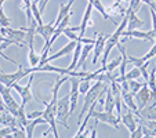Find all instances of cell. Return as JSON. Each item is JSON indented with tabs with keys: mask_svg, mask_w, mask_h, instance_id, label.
Wrapping results in <instances>:
<instances>
[{
	"mask_svg": "<svg viewBox=\"0 0 156 138\" xmlns=\"http://www.w3.org/2000/svg\"><path fill=\"white\" fill-rule=\"evenodd\" d=\"M109 87L108 83H104L101 80H95V83L90 87V90L87 91L84 94V101H83V108L80 111V115H79V124H80V120L84 118V115L87 113V111L90 109V106L93 105V102L97 101V98L102 94L104 91Z\"/></svg>",
	"mask_w": 156,
	"mask_h": 138,
	"instance_id": "cell-1",
	"label": "cell"
},
{
	"mask_svg": "<svg viewBox=\"0 0 156 138\" xmlns=\"http://www.w3.org/2000/svg\"><path fill=\"white\" fill-rule=\"evenodd\" d=\"M95 108H97V101L93 102V105L90 106V109H88L90 113H91V119H95V122H102V123H105V124H109V126H112L115 130H120V126H119V123H120V118L115 116L112 112L95 111Z\"/></svg>",
	"mask_w": 156,
	"mask_h": 138,
	"instance_id": "cell-2",
	"label": "cell"
},
{
	"mask_svg": "<svg viewBox=\"0 0 156 138\" xmlns=\"http://www.w3.org/2000/svg\"><path fill=\"white\" fill-rule=\"evenodd\" d=\"M28 75H32L30 68H24V65L18 64V69H17V72H14V73H4L3 71H0V83H3V84L11 87L12 83L20 82L21 79H24V77L28 76Z\"/></svg>",
	"mask_w": 156,
	"mask_h": 138,
	"instance_id": "cell-3",
	"label": "cell"
},
{
	"mask_svg": "<svg viewBox=\"0 0 156 138\" xmlns=\"http://www.w3.org/2000/svg\"><path fill=\"white\" fill-rule=\"evenodd\" d=\"M69 115H71V101H69V93H68L65 97H62L61 100L57 101V119L66 130H69V126L66 123V119H68Z\"/></svg>",
	"mask_w": 156,
	"mask_h": 138,
	"instance_id": "cell-4",
	"label": "cell"
},
{
	"mask_svg": "<svg viewBox=\"0 0 156 138\" xmlns=\"http://www.w3.org/2000/svg\"><path fill=\"white\" fill-rule=\"evenodd\" d=\"M0 33L3 36H6V37L11 39V40H14L15 43H17V46H20V47H22V46H25V39H27V30H25V28L22 27L21 29H11V28H0Z\"/></svg>",
	"mask_w": 156,
	"mask_h": 138,
	"instance_id": "cell-5",
	"label": "cell"
},
{
	"mask_svg": "<svg viewBox=\"0 0 156 138\" xmlns=\"http://www.w3.org/2000/svg\"><path fill=\"white\" fill-rule=\"evenodd\" d=\"M32 83H33V73L32 76L29 77V82L27 83L25 86H20L17 83H12L11 84V88L17 90V93L20 94V97L22 98V105H27L28 102L33 100V94H32Z\"/></svg>",
	"mask_w": 156,
	"mask_h": 138,
	"instance_id": "cell-6",
	"label": "cell"
},
{
	"mask_svg": "<svg viewBox=\"0 0 156 138\" xmlns=\"http://www.w3.org/2000/svg\"><path fill=\"white\" fill-rule=\"evenodd\" d=\"M122 37H136V39H142V40L151 41V43H155L156 41V33L153 30H126L124 29L122 32Z\"/></svg>",
	"mask_w": 156,
	"mask_h": 138,
	"instance_id": "cell-7",
	"label": "cell"
},
{
	"mask_svg": "<svg viewBox=\"0 0 156 138\" xmlns=\"http://www.w3.org/2000/svg\"><path fill=\"white\" fill-rule=\"evenodd\" d=\"M108 39V36L105 33H98L97 35V39H95V43H94V48H93V61H91V65H97L98 59L101 58L104 53V48H105V41Z\"/></svg>",
	"mask_w": 156,
	"mask_h": 138,
	"instance_id": "cell-8",
	"label": "cell"
},
{
	"mask_svg": "<svg viewBox=\"0 0 156 138\" xmlns=\"http://www.w3.org/2000/svg\"><path fill=\"white\" fill-rule=\"evenodd\" d=\"M136 100H137V104H138V109L144 108V106H147L149 102H152V91L148 87L147 83L140 88V91L136 94Z\"/></svg>",
	"mask_w": 156,
	"mask_h": 138,
	"instance_id": "cell-9",
	"label": "cell"
},
{
	"mask_svg": "<svg viewBox=\"0 0 156 138\" xmlns=\"http://www.w3.org/2000/svg\"><path fill=\"white\" fill-rule=\"evenodd\" d=\"M54 32H55V27H54V21L50 24H43V25H37L36 28V35H40L44 39V46H47L50 43L51 37H53Z\"/></svg>",
	"mask_w": 156,
	"mask_h": 138,
	"instance_id": "cell-10",
	"label": "cell"
},
{
	"mask_svg": "<svg viewBox=\"0 0 156 138\" xmlns=\"http://www.w3.org/2000/svg\"><path fill=\"white\" fill-rule=\"evenodd\" d=\"M75 47H76V41L71 40L68 44H66V46H64V47H62L59 51H57V53L53 54L51 57H47V58H46V61H44V65H46V64H50L51 61H55V59L61 58V57H65V55H68V54L73 53Z\"/></svg>",
	"mask_w": 156,
	"mask_h": 138,
	"instance_id": "cell-11",
	"label": "cell"
},
{
	"mask_svg": "<svg viewBox=\"0 0 156 138\" xmlns=\"http://www.w3.org/2000/svg\"><path fill=\"white\" fill-rule=\"evenodd\" d=\"M138 119H147V120H156V102H152L151 105H147L144 108L138 109L136 113Z\"/></svg>",
	"mask_w": 156,
	"mask_h": 138,
	"instance_id": "cell-12",
	"label": "cell"
},
{
	"mask_svg": "<svg viewBox=\"0 0 156 138\" xmlns=\"http://www.w3.org/2000/svg\"><path fill=\"white\" fill-rule=\"evenodd\" d=\"M120 122L127 127V129H129L130 133H133L134 130L137 129V126H138V118H137L136 113H134L131 109H130L126 115H122Z\"/></svg>",
	"mask_w": 156,
	"mask_h": 138,
	"instance_id": "cell-13",
	"label": "cell"
},
{
	"mask_svg": "<svg viewBox=\"0 0 156 138\" xmlns=\"http://www.w3.org/2000/svg\"><path fill=\"white\" fill-rule=\"evenodd\" d=\"M93 10H94V7H93V3H90L88 2L87 3V7H86L84 10V14H83V18H82V22H80V37H83L86 33V30H87L88 25H91V21H90V18H91V12Z\"/></svg>",
	"mask_w": 156,
	"mask_h": 138,
	"instance_id": "cell-14",
	"label": "cell"
},
{
	"mask_svg": "<svg viewBox=\"0 0 156 138\" xmlns=\"http://www.w3.org/2000/svg\"><path fill=\"white\" fill-rule=\"evenodd\" d=\"M95 43V41H94ZM94 43H86L83 44L82 47V53H80V58H79V62H77V68H82V71H86V59L88 58V55H90V53L93 51V48H94ZM76 68V69H77Z\"/></svg>",
	"mask_w": 156,
	"mask_h": 138,
	"instance_id": "cell-15",
	"label": "cell"
},
{
	"mask_svg": "<svg viewBox=\"0 0 156 138\" xmlns=\"http://www.w3.org/2000/svg\"><path fill=\"white\" fill-rule=\"evenodd\" d=\"M122 2L123 0H116L115 3L112 4V6H109L108 9H106V11H108V15H109V19L113 17H124V14H126V10L123 6H122Z\"/></svg>",
	"mask_w": 156,
	"mask_h": 138,
	"instance_id": "cell-16",
	"label": "cell"
},
{
	"mask_svg": "<svg viewBox=\"0 0 156 138\" xmlns=\"http://www.w3.org/2000/svg\"><path fill=\"white\" fill-rule=\"evenodd\" d=\"M126 12L129 14V22H127V30H133V29H138V28H141L142 25H144V21L140 19L138 17H137V12L131 11V10L127 9Z\"/></svg>",
	"mask_w": 156,
	"mask_h": 138,
	"instance_id": "cell-17",
	"label": "cell"
},
{
	"mask_svg": "<svg viewBox=\"0 0 156 138\" xmlns=\"http://www.w3.org/2000/svg\"><path fill=\"white\" fill-rule=\"evenodd\" d=\"M134 97H136V95L133 94L131 91H124V90H122V100H123V102L126 104L127 108L131 109L134 113H137V112H138V105L134 102Z\"/></svg>",
	"mask_w": 156,
	"mask_h": 138,
	"instance_id": "cell-18",
	"label": "cell"
},
{
	"mask_svg": "<svg viewBox=\"0 0 156 138\" xmlns=\"http://www.w3.org/2000/svg\"><path fill=\"white\" fill-rule=\"evenodd\" d=\"M73 3H75V0H69L68 4H61V6H59V11H58V14H57V18L54 19V27H57V25L71 12V7L73 6Z\"/></svg>",
	"mask_w": 156,
	"mask_h": 138,
	"instance_id": "cell-19",
	"label": "cell"
},
{
	"mask_svg": "<svg viewBox=\"0 0 156 138\" xmlns=\"http://www.w3.org/2000/svg\"><path fill=\"white\" fill-rule=\"evenodd\" d=\"M39 124H48V123H47V120H46L43 116L29 120V123L25 126V131H27V137H28V138L33 137V130H35V127L39 126Z\"/></svg>",
	"mask_w": 156,
	"mask_h": 138,
	"instance_id": "cell-20",
	"label": "cell"
},
{
	"mask_svg": "<svg viewBox=\"0 0 156 138\" xmlns=\"http://www.w3.org/2000/svg\"><path fill=\"white\" fill-rule=\"evenodd\" d=\"M82 47H83V43L82 40L76 41V47H75L73 50V57H72V62L71 65L68 66L69 71H76V68H77V62H79V58H80V53H82Z\"/></svg>",
	"mask_w": 156,
	"mask_h": 138,
	"instance_id": "cell-21",
	"label": "cell"
},
{
	"mask_svg": "<svg viewBox=\"0 0 156 138\" xmlns=\"http://www.w3.org/2000/svg\"><path fill=\"white\" fill-rule=\"evenodd\" d=\"M113 109H115V95L112 94L111 88L108 87L106 94H105V102H104V111L113 112Z\"/></svg>",
	"mask_w": 156,
	"mask_h": 138,
	"instance_id": "cell-22",
	"label": "cell"
},
{
	"mask_svg": "<svg viewBox=\"0 0 156 138\" xmlns=\"http://www.w3.org/2000/svg\"><path fill=\"white\" fill-rule=\"evenodd\" d=\"M40 59H41V55L36 54V51H35V48H33V46H30V47H29V53H28V62H29L30 68L37 66V65L40 64Z\"/></svg>",
	"mask_w": 156,
	"mask_h": 138,
	"instance_id": "cell-23",
	"label": "cell"
},
{
	"mask_svg": "<svg viewBox=\"0 0 156 138\" xmlns=\"http://www.w3.org/2000/svg\"><path fill=\"white\" fill-rule=\"evenodd\" d=\"M37 3H39V0H35V2H32V6H30V9H32V15H33V18L36 19L37 25H43L44 22H43V17H41L43 14H41L40 10H39Z\"/></svg>",
	"mask_w": 156,
	"mask_h": 138,
	"instance_id": "cell-24",
	"label": "cell"
},
{
	"mask_svg": "<svg viewBox=\"0 0 156 138\" xmlns=\"http://www.w3.org/2000/svg\"><path fill=\"white\" fill-rule=\"evenodd\" d=\"M141 76H142L141 69L137 68V66H134L131 71L126 72V75H124V80H137L138 77H141Z\"/></svg>",
	"mask_w": 156,
	"mask_h": 138,
	"instance_id": "cell-25",
	"label": "cell"
},
{
	"mask_svg": "<svg viewBox=\"0 0 156 138\" xmlns=\"http://www.w3.org/2000/svg\"><path fill=\"white\" fill-rule=\"evenodd\" d=\"M93 7L100 12L101 15L104 17V19H109V15H108V11H106L105 6L101 3V0H93Z\"/></svg>",
	"mask_w": 156,
	"mask_h": 138,
	"instance_id": "cell-26",
	"label": "cell"
},
{
	"mask_svg": "<svg viewBox=\"0 0 156 138\" xmlns=\"http://www.w3.org/2000/svg\"><path fill=\"white\" fill-rule=\"evenodd\" d=\"M76 30H80V28H65V30H64V33L62 35H65L68 39H71V40H75V41H77L79 40V36L76 35Z\"/></svg>",
	"mask_w": 156,
	"mask_h": 138,
	"instance_id": "cell-27",
	"label": "cell"
},
{
	"mask_svg": "<svg viewBox=\"0 0 156 138\" xmlns=\"http://www.w3.org/2000/svg\"><path fill=\"white\" fill-rule=\"evenodd\" d=\"M91 87V80H87V79H80L79 82V93L80 94L84 95L88 90Z\"/></svg>",
	"mask_w": 156,
	"mask_h": 138,
	"instance_id": "cell-28",
	"label": "cell"
},
{
	"mask_svg": "<svg viewBox=\"0 0 156 138\" xmlns=\"http://www.w3.org/2000/svg\"><path fill=\"white\" fill-rule=\"evenodd\" d=\"M145 83L151 88V91H156V68H153V71L149 73V77Z\"/></svg>",
	"mask_w": 156,
	"mask_h": 138,
	"instance_id": "cell-29",
	"label": "cell"
},
{
	"mask_svg": "<svg viewBox=\"0 0 156 138\" xmlns=\"http://www.w3.org/2000/svg\"><path fill=\"white\" fill-rule=\"evenodd\" d=\"M120 62H122V57H119V58H115L113 61L108 62V64L105 65L106 68V72H113L118 66H120Z\"/></svg>",
	"mask_w": 156,
	"mask_h": 138,
	"instance_id": "cell-30",
	"label": "cell"
},
{
	"mask_svg": "<svg viewBox=\"0 0 156 138\" xmlns=\"http://www.w3.org/2000/svg\"><path fill=\"white\" fill-rule=\"evenodd\" d=\"M144 84H141V83H138L137 80H129V88H130V91H131L133 94L136 95L137 93L140 91V88L142 87Z\"/></svg>",
	"mask_w": 156,
	"mask_h": 138,
	"instance_id": "cell-31",
	"label": "cell"
},
{
	"mask_svg": "<svg viewBox=\"0 0 156 138\" xmlns=\"http://www.w3.org/2000/svg\"><path fill=\"white\" fill-rule=\"evenodd\" d=\"M7 28V27H10V18L7 17L6 14H4V10H3V7L0 9V28Z\"/></svg>",
	"mask_w": 156,
	"mask_h": 138,
	"instance_id": "cell-32",
	"label": "cell"
},
{
	"mask_svg": "<svg viewBox=\"0 0 156 138\" xmlns=\"http://www.w3.org/2000/svg\"><path fill=\"white\" fill-rule=\"evenodd\" d=\"M130 137L131 138H142L144 137V131H142V123L138 120V126L133 133H130Z\"/></svg>",
	"mask_w": 156,
	"mask_h": 138,
	"instance_id": "cell-33",
	"label": "cell"
},
{
	"mask_svg": "<svg viewBox=\"0 0 156 138\" xmlns=\"http://www.w3.org/2000/svg\"><path fill=\"white\" fill-rule=\"evenodd\" d=\"M153 57H156V41L153 43V46H152V48H151L149 51H148L147 54H145L142 58L145 59V61H151V59L153 58Z\"/></svg>",
	"mask_w": 156,
	"mask_h": 138,
	"instance_id": "cell-34",
	"label": "cell"
},
{
	"mask_svg": "<svg viewBox=\"0 0 156 138\" xmlns=\"http://www.w3.org/2000/svg\"><path fill=\"white\" fill-rule=\"evenodd\" d=\"M11 137H14V138H24V137H27V131H25V130L17 129V130H14V131H12Z\"/></svg>",
	"mask_w": 156,
	"mask_h": 138,
	"instance_id": "cell-35",
	"label": "cell"
},
{
	"mask_svg": "<svg viewBox=\"0 0 156 138\" xmlns=\"http://www.w3.org/2000/svg\"><path fill=\"white\" fill-rule=\"evenodd\" d=\"M27 116H28V119H29V120H32V119H36V118L43 116V111H35V112H32V113H28Z\"/></svg>",
	"mask_w": 156,
	"mask_h": 138,
	"instance_id": "cell-36",
	"label": "cell"
},
{
	"mask_svg": "<svg viewBox=\"0 0 156 138\" xmlns=\"http://www.w3.org/2000/svg\"><path fill=\"white\" fill-rule=\"evenodd\" d=\"M6 111H7V106H6V104H4L2 94H0V113H2V112H6Z\"/></svg>",
	"mask_w": 156,
	"mask_h": 138,
	"instance_id": "cell-37",
	"label": "cell"
},
{
	"mask_svg": "<svg viewBox=\"0 0 156 138\" xmlns=\"http://www.w3.org/2000/svg\"><path fill=\"white\" fill-rule=\"evenodd\" d=\"M43 2H44V0H39V3H43Z\"/></svg>",
	"mask_w": 156,
	"mask_h": 138,
	"instance_id": "cell-38",
	"label": "cell"
},
{
	"mask_svg": "<svg viewBox=\"0 0 156 138\" xmlns=\"http://www.w3.org/2000/svg\"><path fill=\"white\" fill-rule=\"evenodd\" d=\"M123 2H130V0H123Z\"/></svg>",
	"mask_w": 156,
	"mask_h": 138,
	"instance_id": "cell-39",
	"label": "cell"
}]
</instances>
